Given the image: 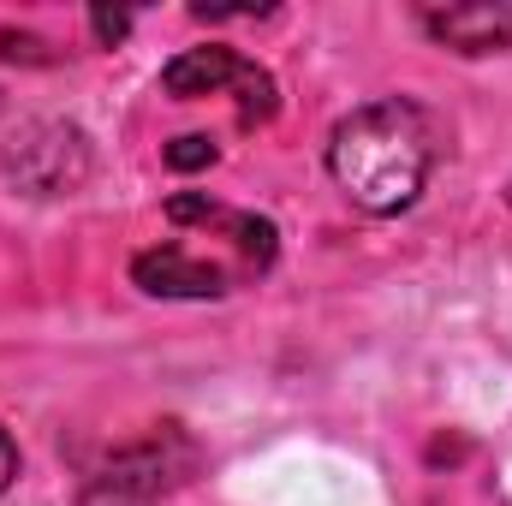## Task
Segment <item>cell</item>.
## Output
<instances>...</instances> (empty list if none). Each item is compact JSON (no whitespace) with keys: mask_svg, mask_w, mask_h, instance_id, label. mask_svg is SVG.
<instances>
[{"mask_svg":"<svg viewBox=\"0 0 512 506\" xmlns=\"http://www.w3.org/2000/svg\"><path fill=\"white\" fill-rule=\"evenodd\" d=\"M12 477H18V441L0 429V495L12 489Z\"/></svg>","mask_w":512,"mask_h":506,"instance_id":"cell-10","label":"cell"},{"mask_svg":"<svg viewBox=\"0 0 512 506\" xmlns=\"http://www.w3.org/2000/svg\"><path fill=\"white\" fill-rule=\"evenodd\" d=\"M0 167L30 197H66L90 179V137L66 120H30L0 149Z\"/></svg>","mask_w":512,"mask_h":506,"instance_id":"cell-3","label":"cell"},{"mask_svg":"<svg viewBox=\"0 0 512 506\" xmlns=\"http://www.w3.org/2000/svg\"><path fill=\"white\" fill-rule=\"evenodd\" d=\"M167 167H173V173L215 167V143H209V137H179V143H167Z\"/></svg>","mask_w":512,"mask_h":506,"instance_id":"cell-8","label":"cell"},{"mask_svg":"<svg viewBox=\"0 0 512 506\" xmlns=\"http://www.w3.org/2000/svg\"><path fill=\"white\" fill-rule=\"evenodd\" d=\"M90 30H96V36L114 48V42L131 30V18H126V12H108V6H96V12H90Z\"/></svg>","mask_w":512,"mask_h":506,"instance_id":"cell-9","label":"cell"},{"mask_svg":"<svg viewBox=\"0 0 512 506\" xmlns=\"http://www.w3.org/2000/svg\"><path fill=\"white\" fill-rule=\"evenodd\" d=\"M429 167H435V120L405 96H382V102L352 108L328 137L334 185L370 215L411 209L429 185Z\"/></svg>","mask_w":512,"mask_h":506,"instance_id":"cell-1","label":"cell"},{"mask_svg":"<svg viewBox=\"0 0 512 506\" xmlns=\"http://www.w3.org/2000/svg\"><path fill=\"white\" fill-rule=\"evenodd\" d=\"M161 90L173 96V102H197V96H221V90H239V126H268L274 120V108H280V90H274V78L245 60V54H233V48H185V54H173L167 66H161Z\"/></svg>","mask_w":512,"mask_h":506,"instance_id":"cell-2","label":"cell"},{"mask_svg":"<svg viewBox=\"0 0 512 506\" xmlns=\"http://www.w3.org/2000/svg\"><path fill=\"white\" fill-rule=\"evenodd\" d=\"M507 203H512V191H507Z\"/></svg>","mask_w":512,"mask_h":506,"instance_id":"cell-11","label":"cell"},{"mask_svg":"<svg viewBox=\"0 0 512 506\" xmlns=\"http://www.w3.org/2000/svg\"><path fill=\"white\" fill-rule=\"evenodd\" d=\"M131 280L149 292V298H221L233 292V274L221 262H203L185 245H155V251L131 256Z\"/></svg>","mask_w":512,"mask_h":506,"instance_id":"cell-5","label":"cell"},{"mask_svg":"<svg viewBox=\"0 0 512 506\" xmlns=\"http://www.w3.org/2000/svg\"><path fill=\"white\" fill-rule=\"evenodd\" d=\"M167 221H197V227H215V233H227L239 251H245V268L262 274L268 262H274V221H262V215H245V209H221V203H209V197H197V191H179V197H167Z\"/></svg>","mask_w":512,"mask_h":506,"instance_id":"cell-7","label":"cell"},{"mask_svg":"<svg viewBox=\"0 0 512 506\" xmlns=\"http://www.w3.org/2000/svg\"><path fill=\"white\" fill-rule=\"evenodd\" d=\"M173 435H161V441H137L126 453H114L90 483H84V495L78 506H161L173 489H179V459H173Z\"/></svg>","mask_w":512,"mask_h":506,"instance_id":"cell-4","label":"cell"},{"mask_svg":"<svg viewBox=\"0 0 512 506\" xmlns=\"http://www.w3.org/2000/svg\"><path fill=\"white\" fill-rule=\"evenodd\" d=\"M423 30L453 48V54H501L512 48V6H495V0H471V6H423Z\"/></svg>","mask_w":512,"mask_h":506,"instance_id":"cell-6","label":"cell"}]
</instances>
